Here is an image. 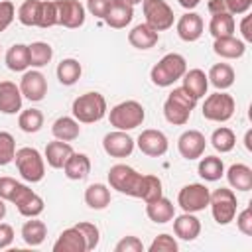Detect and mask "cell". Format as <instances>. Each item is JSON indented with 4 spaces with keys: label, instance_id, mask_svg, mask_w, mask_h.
<instances>
[{
    "label": "cell",
    "instance_id": "1",
    "mask_svg": "<svg viewBox=\"0 0 252 252\" xmlns=\"http://www.w3.org/2000/svg\"><path fill=\"white\" fill-rule=\"evenodd\" d=\"M195 104H197V98L191 96L183 87H177L167 94V98L163 102V116L169 124L183 126V124H187Z\"/></svg>",
    "mask_w": 252,
    "mask_h": 252
},
{
    "label": "cell",
    "instance_id": "2",
    "mask_svg": "<svg viewBox=\"0 0 252 252\" xmlns=\"http://www.w3.org/2000/svg\"><path fill=\"white\" fill-rule=\"evenodd\" d=\"M106 98L93 91V93H85V94H79L75 100H73V106H71V112H73V118L77 122H83V124H93V122H98L106 116Z\"/></svg>",
    "mask_w": 252,
    "mask_h": 252
},
{
    "label": "cell",
    "instance_id": "3",
    "mask_svg": "<svg viewBox=\"0 0 252 252\" xmlns=\"http://www.w3.org/2000/svg\"><path fill=\"white\" fill-rule=\"evenodd\" d=\"M187 71V61L179 53H167L163 55L150 71V79L156 87H171L175 81L183 77Z\"/></svg>",
    "mask_w": 252,
    "mask_h": 252
},
{
    "label": "cell",
    "instance_id": "4",
    "mask_svg": "<svg viewBox=\"0 0 252 252\" xmlns=\"http://www.w3.org/2000/svg\"><path fill=\"white\" fill-rule=\"evenodd\" d=\"M108 120L116 130H134L146 120V110L138 100H124L110 108Z\"/></svg>",
    "mask_w": 252,
    "mask_h": 252
},
{
    "label": "cell",
    "instance_id": "5",
    "mask_svg": "<svg viewBox=\"0 0 252 252\" xmlns=\"http://www.w3.org/2000/svg\"><path fill=\"white\" fill-rule=\"evenodd\" d=\"M14 161H16V167H18V173L22 175V179H26L30 183H37V181L43 179V175H45V159L35 148L26 146V148L16 150Z\"/></svg>",
    "mask_w": 252,
    "mask_h": 252
},
{
    "label": "cell",
    "instance_id": "6",
    "mask_svg": "<svg viewBox=\"0 0 252 252\" xmlns=\"http://www.w3.org/2000/svg\"><path fill=\"white\" fill-rule=\"evenodd\" d=\"M209 205H211V213L217 224H228L230 220H234L238 201L232 189H226V187L215 189L209 197Z\"/></svg>",
    "mask_w": 252,
    "mask_h": 252
},
{
    "label": "cell",
    "instance_id": "7",
    "mask_svg": "<svg viewBox=\"0 0 252 252\" xmlns=\"http://www.w3.org/2000/svg\"><path fill=\"white\" fill-rule=\"evenodd\" d=\"M140 181H142V173H138L134 167H130L126 163H116V165H112L108 169V183H110V187L116 189L122 195L138 197Z\"/></svg>",
    "mask_w": 252,
    "mask_h": 252
},
{
    "label": "cell",
    "instance_id": "8",
    "mask_svg": "<svg viewBox=\"0 0 252 252\" xmlns=\"http://www.w3.org/2000/svg\"><path fill=\"white\" fill-rule=\"evenodd\" d=\"M234 108H236V102L234 98L224 93V91H219V93H213L205 98L203 102V116L211 122H226L232 118L234 114Z\"/></svg>",
    "mask_w": 252,
    "mask_h": 252
},
{
    "label": "cell",
    "instance_id": "9",
    "mask_svg": "<svg viewBox=\"0 0 252 252\" xmlns=\"http://www.w3.org/2000/svg\"><path fill=\"white\" fill-rule=\"evenodd\" d=\"M146 24L156 32H165L173 26V10L165 0H142Z\"/></svg>",
    "mask_w": 252,
    "mask_h": 252
},
{
    "label": "cell",
    "instance_id": "10",
    "mask_svg": "<svg viewBox=\"0 0 252 252\" xmlns=\"http://www.w3.org/2000/svg\"><path fill=\"white\" fill-rule=\"evenodd\" d=\"M211 191L203 183H189L179 189L177 193V205L183 209V213H199L205 207H209Z\"/></svg>",
    "mask_w": 252,
    "mask_h": 252
},
{
    "label": "cell",
    "instance_id": "11",
    "mask_svg": "<svg viewBox=\"0 0 252 252\" xmlns=\"http://www.w3.org/2000/svg\"><path fill=\"white\" fill-rule=\"evenodd\" d=\"M10 203H14L18 213L22 217H28V219L39 217L43 213V199L37 193H33L28 185H24L20 181L16 183V189H14L12 197H10Z\"/></svg>",
    "mask_w": 252,
    "mask_h": 252
},
{
    "label": "cell",
    "instance_id": "12",
    "mask_svg": "<svg viewBox=\"0 0 252 252\" xmlns=\"http://www.w3.org/2000/svg\"><path fill=\"white\" fill-rule=\"evenodd\" d=\"M55 6L59 26L75 30L85 24V6L79 0H55Z\"/></svg>",
    "mask_w": 252,
    "mask_h": 252
},
{
    "label": "cell",
    "instance_id": "13",
    "mask_svg": "<svg viewBox=\"0 0 252 252\" xmlns=\"http://www.w3.org/2000/svg\"><path fill=\"white\" fill-rule=\"evenodd\" d=\"M138 148L142 154L150 156V158H159L167 152L169 148V142H167V136L161 132V130H154V128H148V130H142V134L138 136L136 140Z\"/></svg>",
    "mask_w": 252,
    "mask_h": 252
},
{
    "label": "cell",
    "instance_id": "14",
    "mask_svg": "<svg viewBox=\"0 0 252 252\" xmlns=\"http://www.w3.org/2000/svg\"><path fill=\"white\" fill-rule=\"evenodd\" d=\"M134 144H136L134 138L124 130L108 132L102 138V148L110 158H128L134 152Z\"/></svg>",
    "mask_w": 252,
    "mask_h": 252
},
{
    "label": "cell",
    "instance_id": "15",
    "mask_svg": "<svg viewBox=\"0 0 252 252\" xmlns=\"http://www.w3.org/2000/svg\"><path fill=\"white\" fill-rule=\"evenodd\" d=\"M20 91L22 96H26L32 102H37L45 96L47 93V79L43 77L41 71H26L20 79Z\"/></svg>",
    "mask_w": 252,
    "mask_h": 252
},
{
    "label": "cell",
    "instance_id": "16",
    "mask_svg": "<svg viewBox=\"0 0 252 252\" xmlns=\"http://www.w3.org/2000/svg\"><path fill=\"white\" fill-rule=\"evenodd\" d=\"M205 146L207 140L199 130H185L179 138H177V150L181 154V158L185 159H199L205 154Z\"/></svg>",
    "mask_w": 252,
    "mask_h": 252
},
{
    "label": "cell",
    "instance_id": "17",
    "mask_svg": "<svg viewBox=\"0 0 252 252\" xmlns=\"http://www.w3.org/2000/svg\"><path fill=\"white\" fill-rule=\"evenodd\" d=\"M134 18V6L128 4L126 0H110L108 4V10L104 14V22L106 26L114 28V30H122L126 28Z\"/></svg>",
    "mask_w": 252,
    "mask_h": 252
},
{
    "label": "cell",
    "instance_id": "18",
    "mask_svg": "<svg viewBox=\"0 0 252 252\" xmlns=\"http://www.w3.org/2000/svg\"><path fill=\"white\" fill-rule=\"evenodd\" d=\"M22 110V91L12 81H0V112L16 114Z\"/></svg>",
    "mask_w": 252,
    "mask_h": 252
},
{
    "label": "cell",
    "instance_id": "19",
    "mask_svg": "<svg viewBox=\"0 0 252 252\" xmlns=\"http://www.w3.org/2000/svg\"><path fill=\"white\" fill-rule=\"evenodd\" d=\"M53 252H87V242H85V236L81 234L79 228L71 226V228H65L55 244H53Z\"/></svg>",
    "mask_w": 252,
    "mask_h": 252
},
{
    "label": "cell",
    "instance_id": "20",
    "mask_svg": "<svg viewBox=\"0 0 252 252\" xmlns=\"http://www.w3.org/2000/svg\"><path fill=\"white\" fill-rule=\"evenodd\" d=\"M203 18L195 12H187L177 20V35L183 41H197L203 33Z\"/></svg>",
    "mask_w": 252,
    "mask_h": 252
},
{
    "label": "cell",
    "instance_id": "21",
    "mask_svg": "<svg viewBox=\"0 0 252 252\" xmlns=\"http://www.w3.org/2000/svg\"><path fill=\"white\" fill-rule=\"evenodd\" d=\"M73 154V148L69 142H63V140H53L45 146V152H43V159L47 161L49 167L53 169H63L65 161L71 158Z\"/></svg>",
    "mask_w": 252,
    "mask_h": 252
},
{
    "label": "cell",
    "instance_id": "22",
    "mask_svg": "<svg viewBox=\"0 0 252 252\" xmlns=\"http://www.w3.org/2000/svg\"><path fill=\"white\" fill-rule=\"evenodd\" d=\"M146 215L150 220H154L156 224H165L169 220H173L175 217V207L169 199H165L163 195L146 203Z\"/></svg>",
    "mask_w": 252,
    "mask_h": 252
},
{
    "label": "cell",
    "instance_id": "23",
    "mask_svg": "<svg viewBox=\"0 0 252 252\" xmlns=\"http://www.w3.org/2000/svg\"><path fill=\"white\" fill-rule=\"evenodd\" d=\"M173 232L181 240H195L201 232V220L193 213H183L179 217H173Z\"/></svg>",
    "mask_w": 252,
    "mask_h": 252
},
{
    "label": "cell",
    "instance_id": "24",
    "mask_svg": "<svg viewBox=\"0 0 252 252\" xmlns=\"http://www.w3.org/2000/svg\"><path fill=\"white\" fill-rule=\"evenodd\" d=\"M128 41H130V45L136 47V49H152V47L159 41V32L152 30V28L144 22V24L134 26V28L128 32Z\"/></svg>",
    "mask_w": 252,
    "mask_h": 252
},
{
    "label": "cell",
    "instance_id": "25",
    "mask_svg": "<svg viewBox=\"0 0 252 252\" xmlns=\"http://www.w3.org/2000/svg\"><path fill=\"white\" fill-rule=\"evenodd\" d=\"M181 81H183L181 87H183L191 96H195L197 100L207 94L209 79H207V75H205L203 69H189V71H185L183 77H181Z\"/></svg>",
    "mask_w": 252,
    "mask_h": 252
},
{
    "label": "cell",
    "instance_id": "26",
    "mask_svg": "<svg viewBox=\"0 0 252 252\" xmlns=\"http://www.w3.org/2000/svg\"><path fill=\"white\" fill-rule=\"evenodd\" d=\"M213 51L222 57V59H238L244 55L246 51V43L234 35H226V37H219L213 43Z\"/></svg>",
    "mask_w": 252,
    "mask_h": 252
},
{
    "label": "cell",
    "instance_id": "27",
    "mask_svg": "<svg viewBox=\"0 0 252 252\" xmlns=\"http://www.w3.org/2000/svg\"><path fill=\"white\" fill-rule=\"evenodd\" d=\"M63 171H65V177L67 179H71V181H83L91 173V159H89V156L87 154L73 152L71 158L65 161Z\"/></svg>",
    "mask_w": 252,
    "mask_h": 252
},
{
    "label": "cell",
    "instance_id": "28",
    "mask_svg": "<svg viewBox=\"0 0 252 252\" xmlns=\"http://www.w3.org/2000/svg\"><path fill=\"white\" fill-rule=\"evenodd\" d=\"M228 185L236 191H250L252 189V169L246 163H232L226 169Z\"/></svg>",
    "mask_w": 252,
    "mask_h": 252
},
{
    "label": "cell",
    "instance_id": "29",
    "mask_svg": "<svg viewBox=\"0 0 252 252\" xmlns=\"http://www.w3.org/2000/svg\"><path fill=\"white\" fill-rule=\"evenodd\" d=\"M51 134L55 136V140H63V142H73L79 138L81 134V126L73 116H59L53 124H51Z\"/></svg>",
    "mask_w": 252,
    "mask_h": 252
},
{
    "label": "cell",
    "instance_id": "30",
    "mask_svg": "<svg viewBox=\"0 0 252 252\" xmlns=\"http://www.w3.org/2000/svg\"><path fill=\"white\" fill-rule=\"evenodd\" d=\"M209 83L219 89V91H224L228 87H232L234 83V69L228 65V63H215L211 69H209V75H207Z\"/></svg>",
    "mask_w": 252,
    "mask_h": 252
},
{
    "label": "cell",
    "instance_id": "31",
    "mask_svg": "<svg viewBox=\"0 0 252 252\" xmlns=\"http://www.w3.org/2000/svg\"><path fill=\"white\" fill-rule=\"evenodd\" d=\"M47 236V226L43 220H37L35 217H32L30 220L24 222L22 226V240L28 246H39Z\"/></svg>",
    "mask_w": 252,
    "mask_h": 252
},
{
    "label": "cell",
    "instance_id": "32",
    "mask_svg": "<svg viewBox=\"0 0 252 252\" xmlns=\"http://www.w3.org/2000/svg\"><path fill=\"white\" fill-rule=\"evenodd\" d=\"M6 65H8L10 71H16V73L26 71L30 67V51H28V45L14 43L6 51Z\"/></svg>",
    "mask_w": 252,
    "mask_h": 252
},
{
    "label": "cell",
    "instance_id": "33",
    "mask_svg": "<svg viewBox=\"0 0 252 252\" xmlns=\"http://www.w3.org/2000/svg\"><path fill=\"white\" fill-rule=\"evenodd\" d=\"M85 203L94 209V211H100L104 207L110 205V189L102 183H93L85 189Z\"/></svg>",
    "mask_w": 252,
    "mask_h": 252
},
{
    "label": "cell",
    "instance_id": "34",
    "mask_svg": "<svg viewBox=\"0 0 252 252\" xmlns=\"http://www.w3.org/2000/svg\"><path fill=\"white\" fill-rule=\"evenodd\" d=\"M55 73H57V79H59L61 85L71 87V85H75V83L81 79L83 67H81V63H79L77 59L67 57V59H63V61L57 65V71H55Z\"/></svg>",
    "mask_w": 252,
    "mask_h": 252
},
{
    "label": "cell",
    "instance_id": "35",
    "mask_svg": "<svg viewBox=\"0 0 252 252\" xmlns=\"http://www.w3.org/2000/svg\"><path fill=\"white\" fill-rule=\"evenodd\" d=\"M209 32L215 39L234 35V18H232V14H228V12L213 14V18L209 22Z\"/></svg>",
    "mask_w": 252,
    "mask_h": 252
},
{
    "label": "cell",
    "instance_id": "36",
    "mask_svg": "<svg viewBox=\"0 0 252 252\" xmlns=\"http://www.w3.org/2000/svg\"><path fill=\"white\" fill-rule=\"evenodd\" d=\"M197 171L205 181H219L224 175V163L217 156H205L201 158Z\"/></svg>",
    "mask_w": 252,
    "mask_h": 252
},
{
    "label": "cell",
    "instance_id": "37",
    "mask_svg": "<svg viewBox=\"0 0 252 252\" xmlns=\"http://www.w3.org/2000/svg\"><path fill=\"white\" fill-rule=\"evenodd\" d=\"M163 195V189H161V179L156 177V175H142V181H140V189H138V197L136 199H142L144 203H150L158 197Z\"/></svg>",
    "mask_w": 252,
    "mask_h": 252
},
{
    "label": "cell",
    "instance_id": "38",
    "mask_svg": "<svg viewBox=\"0 0 252 252\" xmlns=\"http://www.w3.org/2000/svg\"><path fill=\"white\" fill-rule=\"evenodd\" d=\"M18 126L22 132L26 134H35L41 130L43 126V114L41 110L37 108H28V110H22L20 116H18Z\"/></svg>",
    "mask_w": 252,
    "mask_h": 252
},
{
    "label": "cell",
    "instance_id": "39",
    "mask_svg": "<svg viewBox=\"0 0 252 252\" xmlns=\"http://www.w3.org/2000/svg\"><path fill=\"white\" fill-rule=\"evenodd\" d=\"M211 144H213V148H215L217 152L228 154V152H232L234 146H236V136H234V132H232L230 128L220 126V128H217V130L211 134Z\"/></svg>",
    "mask_w": 252,
    "mask_h": 252
},
{
    "label": "cell",
    "instance_id": "40",
    "mask_svg": "<svg viewBox=\"0 0 252 252\" xmlns=\"http://www.w3.org/2000/svg\"><path fill=\"white\" fill-rule=\"evenodd\" d=\"M28 51H30V67H37V69L45 67L53 57V49L45 41H33L32 45H28Z\"/></svg>",
    "mask_w": 252,
    "mask_h": 252
},
{
    "label": "cell",
    "instance_id": "41",
    "mask_svg": "<svg viewBox=\"0 0 252 252\" xmlns=\"http://www.w3.org/2000/svg\"><path fill=\"white\" fill-rule=\"evenodd\" d=\"M39 6H41V0H24L22 6L18 8L20 24H24L28 28L37 26L39 24Z\"/></svg>",
    "mask_w": 252,
    "mask_h": 252
},
{
    "label": "cell",
    "instance_id": "42",
    "mask_svg": "<svg viewBox=\"0 0 252 252\" xmlns=\"http://www.w3.org/2000/svg\"><path fill=\"white\" fill-rule=\"evenodd\" d=\"M16 156V140L10 132L0 130V165H8Z\"/></svg>",
    "mask_w": 252,
    "mask_h": 252
},
{
    "label": "cell",
    "instance_id": "43",
    "mask_svg": "<svg viewBox=\"0 0 252 252\" xmlns=\"http://www.w3.org/2000/svg\"><path fill=\"white\" fill-rule=\"evenodd\" d=\"M51 26H57V6L53 0H41L37 28H51Z\"/></svg>",
    "mask_w": 252,
    "mask_h": 252
},
{
    "label": "cell",
    "instance_id": "44",
    "mask_svg": "<svg viewBox=\"0 0 252 252\" xmlns=\"http://www.w3.org/2000/svg\"><path fill=\"white\" fill-rule=\"evenodd\" d=\"M148 250L150 252H177L179 250V244H177V240L171 236V234H158L154 240H152V244L148 246Z\"/></svg>",
    "mask_w": 252,
    "mask_h": 252
},
{
    "label": "cell",
    "instance_id": "45",
    "mask_svg": "<svg viewBox=\"0 0 252 252\" xmlns=\"http://www.w3.org/2000/svg\"><path fill=\"white\" fill-rule=\"evenodd\" d=\"M75 228L81 230V234L85 236V242H87V250H94L98 246V240H100V232H98V226L94 222H77Z\"/></svg>",
    "mask_w": 252,
    "mask_h": 252
},
{
    "label": "cell",
    "instance_id": "46",
    "mask_svg": "<svg viewBox=\"0 0 252 252\" xmlns=\"http://www.w3.org/2000/svg\"><path fill=\"white\" fill-rule=\"evenodd\" d=\"M116 252H144V244L138 236H124L114 246Z\"/></svg>",
    "mask_w": 252,
    "mask_h": 252
},
{
    "label": "cell",
    "instance_id": "47",
    "mask_svg": "<svg viewBox=\"0 0 252 252\" xmlns=\"http://www.w3.org/2000/svg\"><path fill=\"white\" fill-rule=\"evenodd\" d=\"M236 217V226H238V230L242 232V234H246V236H252V207L248 205L244 211H240L238 215H234Z\"/></svg>",
    "mask_w": 252,
    "mask_h": 252
},
{
    "label": "cell",
    "instance_id": "48",
    "mask_svg": "<svg viewBox=\"0 0 252 252\" xmlns=\"http://www.w3.org/2000/svg\"><path fill=\"white\" fill-rule=\"evenodd\" d=\"M14 16H16L14 4H12L10 0H2V2H0V32H4V30L12 24Z\"/></svg>",
    "mask_w": 252,
    "mask_h": 252
},
{
    "label": "cell",
    "instance_id": "49",
    "mask_svg": "<svg viewBox=\"0 0 252 252\" xmlns=\"http://www.w3.org/2000/svg\"><path fill=\"white\" fill-rule=\"evenodd\" d=\"M108 4L110 0H87V10L94 16V18H104L106 10H108Z\"/></svg>",
    "mask_w": 252,
    "mask_h": 252
},
{
    "label": "cell",
    "instance_id": "50",
    "mask_svg": "<svg viewBox=\"0 0 252 252\" xmlns=\"http://www.w3.org/2000/svg\"><path fill=\"white\" fill-rule=\"evenodd\" d=\"M228 14H246L252 6V0H224Z\"/></svg>",
    "mask_w": 252,
    "mask_h": 252
},
{
    "label": "cell",
    "instance_id": "51",
    "mask_svg": "<svg viewBox=\"0 0 252 252\" xmlns=\"http://www.w3.org/2000/svg\"><path fill=\"white\" fill-rule=\"evenodd\" d=\"M16 179L14 177H0V199H4V201H10V197H12V193H14V189H16Z\"/></svg>",
    "mask_w": 252,
    "mask_h": 252
},
{
    "label": "cell",
    "instance_id": "52",
    "mask_svg": "<svg viewBox=\"0 0 252 252\" xmlns=\"http://www.w3.org/2000/svg\"><path fill=\"white\" fill-rule=\"evenodd\" d=\"M14 242V228L6 222H0V250L8 248Z\"/></svg>",
    "mask_w": 252,
    "mask_h": 252
},
{
    "label": "cell",
    "instance_id": "53",
    "mask_svg": "<svg viewBox=\"0 0 252 252\" xmlns=\"http://www.w3.org/2000/svg\"><path fill=\"white\" fill-rule=\"evenodd\" d=\"M250 20H252V16H244V18H242V22H240V33H242V37H244V43H246V41H252Z\"/></svg>",
    "mask_w": 252,
    "mask_h": 252
},
{
    "label": "cell",
    "instance_id": "54",
    "mask_svg": "<svg viewBox=\"0 0 252 252\" xmlns=\"http://www.w3.org/2000/svg\"><path fill=\"white\" fill-rule=\"evenodd\" d=\"M207 8H209V12H211V14L226 12V4H224V0H209Z\"/></svg>",
    "mask_w": 252,
    "mask_h": 252
},
{
    "label": "cell",
    "instance_id": "55",
    "mask_svg": "<svg viewBox=\"0 0 252 252\" xmlns=\"http://www.w3.org/2000/svg\"><path fill=\"white\" fill-rule=\"evenodd\" d=\"M177 2H179V6H183L185 10H193V8L199 6L201 0H177Z\"/></svg>",
    "mask_w": 252,
    "mask_h": 252
},
{
    "label": "cell",
    "instance_id": "56",
    "mask_svg": "<svg viewBox=\"0 0 252 252\" xmlns=\"http://www.w3.org/2000/svg\"><path fill=\"white\" fill-rule=\"evenodd\" d=\"M244 146H246L248 152H252V130L246 132V136H244Z\"/></svg>",
    "mask_w": 252,
    "mask_h": 252
},
{
    "label": "cell",
    "instance_id": "57",
    "mask_svg": "<svg viewBox=\"0 0 252 252\" xmlns=\"http://www.w3.org/2000/svg\"><path fill=\"white\" fill-rule=\"evenodd\" d=\"M6 217V205H4V199H0V220Z\"/></svg>",
    "mask_w": 252,
    "mask_h": 252
},
{
    "label": "cell",
    "instance_id": "58",
    "mask_svg": "<svg viewBox=\"0 0 252 252\" xmlns=\"http://www.w3.org/2000/svg\"><path fill=\"white\" fill-rule=\"evenodd\" d=\"M126 2L132 4V6H134V4H142V0H126Z\"/></svg>",
    "mask_w": 252,
    "mask_h": 252
}]
</instances>
